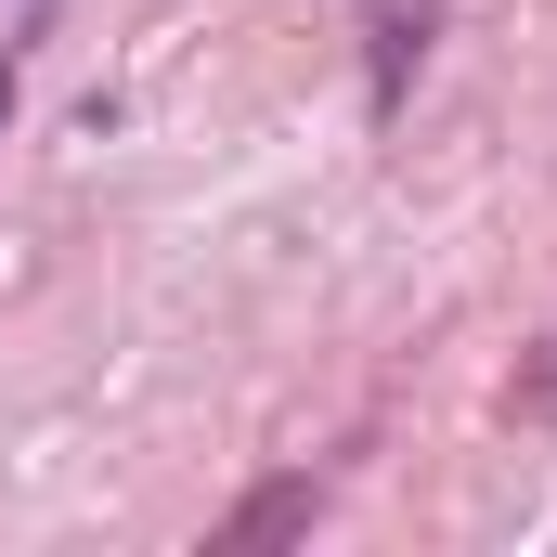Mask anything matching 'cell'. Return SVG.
Returning a JSON list of instances; mask_svg holds the SVG:
<instances>
[{
  "label": "cell",
  "mask_w": 557,
  "mask_h": 557,
  "mask_svg": "<svg viewBox=\"0 0 557 557\" xmlns=\"http://www.w3.org/2000/svg\"><path fill=\"white\" fill-rule=\"evenodd\" d=\"M311 506H324L311 480H273L260 506H234V519H221V545H273V532H311Z\"/></svg>",
  "instance_id": "1"
},
{
  "label": "cell",
  "mask_w": 557,
  "mask_h": 557,
  "mask_svg": "<svg viewBox=\"0 0 557 557\" xmlns=\"http://www.w3.org/2000/svg\"><path fill=\"white\" fill-rule=\"evenodd\" d=\"M0 131H13V52H0Z\"/></svg>",
  "instance_id": "2"
},
{
  "label": "cell",
  "mask_w": 557,
  "mask_h": 557,
  "mask_svg": "<svg viewBox=\"0 0 557 557\" xmlns=\"http://www.w3.org/2000/svg\"><path fill=\"white\" fill-rule=\"evenodd\" d=\"M532 403H557V350H545V376H532Z\"/></svg>",
  "instance_id": "3"
}]
</instances>
